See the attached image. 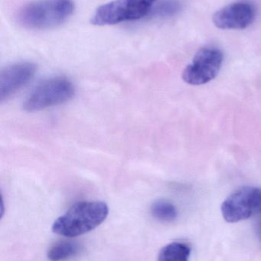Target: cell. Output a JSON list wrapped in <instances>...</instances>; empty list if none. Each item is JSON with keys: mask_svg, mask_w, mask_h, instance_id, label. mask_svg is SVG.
<instances>
[{"mask_svg": "<svg viewBox=\"0 0 261 261\" xmlns=\"http://www.w3.org/2000/svg\"><path fill=\"white\" fill-rule=\"evenodd\" d=\"M151 213L157 220L164 222H170L176 220L178 216L176 207L170 201H156L152 205Z\"/></svg>", "mask_w": 261, "mask_h": 261, "instance_id": "8fae6325", "label": "cell"}, {"mask_svg": "<svg viewBox=\"0 0 261 261\" xmlns=\"http://www.w3.org/2000/svg\"><path fill=\"white\" fill-rule=\"evenodd\" d=\"M108 213L109 208L105 202H77L57 219L52 225V231L64 237H77L99 226L107 219Z\"/></svg>", "mask_w": 261, "mask_h": 261, "instance_id": "6da1fadb", "label": "cell"}, {"mask_svg": "<svg viewBox=\"0 0 261 261\" xmlns=\"http://www.w3.org/2000/svg\"><path fill=\"white\" fill-rule=\"evenodd\" d=\"M261 213V189L243 187L231 193L222 205V216L230 223L246 220Z\"/></svg>", "mask_w": 261, "mask_h": 261, "instance_id": "8992f818", "label": "cell"}, {"mask_svg": "<svg viewBox=\"0 0 261 261\" xmlns=\"http://www.w3.org/2000/svg\"><path fill=\"white\" fill-rule=\"evenodd\" d=\"M73 84L64 77H54L44 81L35 87L23 104L29 113L41 111L49 107L65 103L73 98Z\"/></svg>", "mask_w": 261, "mask_h": 261, "instance_id": "277c9868", "label": "cell"}, {"mask_svg": "<svg viewBox=\"0 0 261 261\" xmlns=\"http://www.w3.org/2000/svg\"><path fill=\"white\" fill-rule=\"evenodd\" d=\"M37 71L35 64L30 62L17 63L3 69L0 73V100L10 97L24 87Z\"/></svg>", "mask_w": 261, "mask_h": 261, "instance_id": "ba28073f", "label": "cell"}, {"mask_svg": "<svg viewBox=\"0 0 261 261\" xmlns=\"http://www.w3.org/2000/svg\"><path fill=\"white\" fill-rule=\"evenodd\" d=\"M80 247L73 242L63 241L55 244L48 252V258L50 261H64L73 257L79 252Z\"/></svg>", "mask_w": 261, "mask_h": 261, "instance_id": "30bf717a", "label": "cell"}, {"mask_svg": "<svg viewBox=\"0 0 261 261\" xmlns=\"http://www.w3.org/2000/svg\"><path fill=\"white\" fill-rule=\"evenodd\" d=\"M257 233H258L259 237L261 239V220L259 222L258 225H257Z\"/></svg>", "mask_w": 261, "mask_h": 261, "instance_id": "7c38bea8", "label": "cell"}, {"mask_svg": "<svg viewBox=\"0 0 261 261\" xmlns=\"http://www.w3.org/2000/svg\"><path fill=\"white\" fill-rule=\"evenodd\" d=\"M190 254L189 245L182 242H173L161 250L157 261H188Z\"/></svg>", "mask_w": 261, "mask_h": 261, "instance_id": "9c48e42d", "label": "cell"}, {"mask_svg": "<svg viewBox=\"0 0 261 261\" xmlns=\"http://www.w3.org/2000/svg\"><path fill=\"white\" fill-rule=\"evenodd\" d=\"M224 55L216 47L199 49L183 73L182 79L190 85H203L213 81L219 74L223 64Z\"/></svg>", "mask_w": 261, "mask_h": 261, "instance_id": "5b68a950", "label": "cell"}, {"mask_svg": "<svg viewBox=\"0 0 261 261\" xmlns=\"http://www.w3.org/2000/svg\"><path fill=\"white\" fill-rule=\"evenodd\" d=\"M74 9L72 0H37L20 10L18 21L29 29H52L64 23Z\"/></svg>", "mask_w": 261, "mask_h": 261, "instance_id": "7a4b0ae2", "label": "cell"}, {"mask_svg": "<svg viewBox=\"0 0 261 261\" xmlns=\"http://www.w3.org/2000/svg\"><path fill=\"white\" fill-rule=\"evenodd\" d=\"M257 11L248 2L231 3L218 10L212 21L218 29L242 30L251 26L255 20Z\"/></svg>", "mask_w": 261, "mask_h": 261, "instance_id": "52a82bcc", "label": "cell"}, {"mask_svg": "<svg viewBox=\"0 0 261 261\" xmlns=\"http://www.w3.org/2000/svg\"><path fill=\"white\" fill-rule=\"evenodd\" d=\"M157 0H114L100 6L91 23L104 26L135 21L150 15Z\"/></svg>", "mask_w": 261, "mask_h": 261, "instance_id": "3957f363", "label": "cell"}]
</instances>
